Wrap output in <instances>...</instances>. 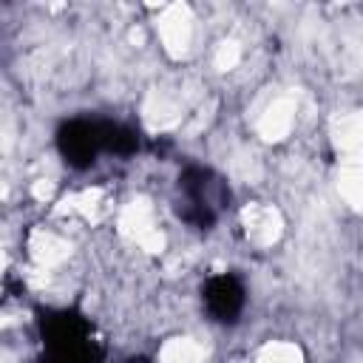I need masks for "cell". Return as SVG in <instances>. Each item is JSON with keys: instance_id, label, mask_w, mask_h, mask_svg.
I'll return each instance as SVG.
<instances>
[{"instance_id": "obj_1", "label": "cell", "mask_w": 363, "mask_h": 363, "mask_svg": "<svg viewBox=\"0 0 363 363\" xmlns=\"http://www.w3.org/2000/svg\"><path fill=\"white\" fill-rule=\"evenodd\" d=\"M159 37L170 57H184L193 40V14L184 3H170L159 14Z\"/></svg>"}, {"instance_id": "obj_2", "label": "cell", "mask_w": 363, "mask_h": 363, "mask_svg": "<svg viewBox=\"0 0 363 363\" xmlns=\"http://www.w3.org/2000/svg\"><path fill=\"white\" fill-rule=\"evenodd\" d=\"M241 218H244L247 235H250L255 244H261V247L275 244L278 235H281V230H284V218H281V213H278L275 207L250 204V207H244Z\"/></svg>"}, {"instance_id": "obj_3", "label": "cell", "mask_w": 363, "mask_h": 363, "mask_svg": "<svg viewBox=\"0 0 363 363\" xmlns=\"http://www.w3.org/2000/svg\"><path fill=\"white\" fill-rule=\"evenodd\" d=\"M295 122V99L292 96H278L267 105V111L258 119V133L267 142H281Z\"/></svg>"}, {"instance_id": "obj_4", "label": "cell", "mask_w": 363, "mask_h": 363, "mask_svg": "<svg viewBox=\"0 0 363 363\" xmlns=\"http://www.w3.org/2000/svg\"><path fill=\"white\" fill-rule=\"evenodd\" d=\"M28 250L40 267H57L71 255V244L62 241L60 235L48 233V230H31Z\"/></svg>"}, {"instance_id": "obj_5", "label": "cell", "mask_w": 363, "mask_h": 363, "mask_svg": "<svg viewBox=\"0 0 363 363\" xmlns=\"http://www.w3.org/2000/svg\"><path fill=\"white\" fill-rule=\"evenodd\" d=\"M150 230H153V207H150V201L142 199V196L133 199V201H128L122 207V213H119V233L125 238L139 241Z\"/></svg>"}, {"instance_id": "obj_6", "label": "cell", "mask_w": 363, "mask_h": 363, "mask_svg": "<svg viewBox=\"0 0 363 363\" xmlns=\"http://www.w3.org/2000/svg\"><path fill=\"white\" fill-rule=\"evenodd\" d=\"M332 139L335 147L346 156H357L360 150V139H363V122L360 113H337L332 119Z\"/></svg>"}, {"instance_id": "obj_7", "label": "cell", "mask_w": 363, "mask_h": 363, "mask_svg": "<svg viewBox=\"0 0 363 363\" xmlns=\"http://www.w3.org/2000/svg\"><path fill=\"white\" fill-rule=\"evenodd\" d=\"M159 363H204V349L193 337H170L159 349Z\"/></svg>"}, {"instance_id": "obj_8", "label": "cell", "mask_w": 363, "mask_h": 363, "mask_svg": "<svg viewBox=\"0 0 363 363\" xmlns=\"http://www.w3.org/2000/svg\"><path fill=\"white\" fill-rule=\"evenodd\" d=\"M337 187H340V196L357 210V207H360V199H363V173H360L357 156H346V159H343Z\"/></svg>"}, {"instance_id": "obj_9", "label": "cell", "mask_w": 363, "mask_h": 363, "mask_svg": "<svg viewBox=\"0 0 363 363\" xmlns=\"http://www.w3.org/2000/svg\"><path fill=\"white\" fill-rule=\"evenodd\" d=\"M102 204V190L99 187H88L82 193H74V196H65L60 204H57V216H65V213H82L88 218L96 216Z\"/></svg>"}, {"instance_id": "obj_10", "label": "cell", "mask_w": 363, "mask_h": 363, "mask_svg": "<svg viewBox=\"0 0 363 363\" xmlns=\"http://www.w3.org/2000/svg\"><path fill=\"white\" fill-rule=\"evenodd\" d=\"M255 363H303V352L295 343L286 340H272L258 349Z\"/></svg>"}, {"instance_id": "obj_11", "label": "cell", "mask_w": 363, "mask_h": 363, "mask_svg": "<svg viewBox=\"0 0 363 363\" xmlns=\"http://www.w3.org/2000/svg\"><path fill=\"white\" fill-rule=\"evenodd\" d=\"M145 119L153 125V128H170L176 119H179V111L170 105V102H164V99H159L156 94L147 99V105H145Z\"/></svg>"}, {"instance_id": "obj_12", "label": "cell", "mask_w": 363, "mask_h": 363, "mask_svg": "<svg viewBox=\"0 0 363 363\" xmlns=\"http://www.w3.org/2000/svg\"><path fill=\"white\" fill-rule=\"evenodd\" d=\"M238 60H241V45H238L235 40H224V43L216 48V68H218V71L235 68Z\"/></svg>"}, {"instance_id": "obj_13", "label": "cell", "mask_w": 363, "mask_h": 363, "mask_svg": "<svg viewBox=\"0 0 363 363\" xmlns=\"http://www.w3.org/2000/svg\"><path fill=\"white\" fill-rule=\"evenodd\" d=\"M136 244H139L145 252H162V250H164V235L159 233V227H153V230H150L147 235H142Z\"/></svg>"}, {"instance_id": "obj_14", "label": "cell", "mask_w": 363, "mask_h": 363, "mask_svg": "<svg viewBox=\"0 0 363 363\" xmlns=\"http://www.w3.org/2000/svg\"><path fill=\"white\" fill-rule=\"evenodd\" d=\"M31 193H34V199L45 201V199H51V193H54V182H48V179H40V182H34Z\"/></svg>"}, {"instance_id": "obj_15", "label": "cell", "mask_w": 363, "mask_h": 363, "mask_svg": "<svg viewBox=\"0 0 363 363\" xmlns=\"http://www.w3.org/2000/svg\"><path fill=\"white\" fill-rule=\"evenodd\" d=\"M3 267H6V252L0 250V272H3Z\"/></svg>"}]
</instances>
